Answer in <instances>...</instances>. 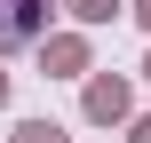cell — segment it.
Here are the masks:
<instances>
[{"instance_id":"obj_1","label":"cell","mask_w":151,"mask_h":143,"mask_svg":"<svg viewBox=\"0 0 151 143\" xmlns=\"http://www.w3.org/2000/svg\"><path fill=\"white\" fill-rule=\"evenodd\" d=\"M48 24V0H0V56L8 48H32Z\"/></svg>"},{"instance_id":"obj_2","label":"cell","mask_w":151,"mask_h":143,"mask_svg":"<svg viewBox=\"0 0 151 143\" xmlns=\"http://www.w3.org/2000/svg\"><path fill=\"white\" fill-rule=\"evenodd\" d=\"M24 143H56V127H24Z\"/></svg>"}]
</instances>
